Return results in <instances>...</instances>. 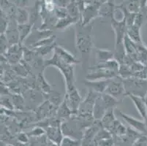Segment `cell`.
<instances>
[{
  "label": "cell",
  "instance_id": "obj_20",
  "mask_svg": "<svg viewBox=\"0 0 147 146\" xmlns=\"http://www.w3.org/2000/svg\"><path fill=\"white\" fill-rule=\"evenodd\" d=\"M107 110L105 108L104 103L101 99V94L99 96L98 98L96 100V102L94 104V109H93V116L95 120H100L102 116L105 115Z\"/></svg>",
  "mask_w": 147,
  "mask_h": 146
},
{
  "label": "cell",
  "instance_id": "obj_13",
  "mask_svg": "<svg viewBox=\"0 0 147 146\" xmlns=\"http://www.w3.org/2000/svg\"><path fill=\"white\" fill-rule=\"evenodd\" d=\"M127 96H129V99L132 100L139 114L143 118L146 119L147 116V104L146 102L145 97L136 96L132 94H127Z\"/></svg>",
  "mask_w": 147,
  "mask_h": 146
},
{
  "label": "cell",
  "instance_id": "obj_37",
  "mask_svg": "<svg viewBox=\"0 0 147 146\" xmlns=\"http://www.w3.org/2000/svg\"><path fill=\"white\" fill-rule=\"evenodd\" d=\"M95 1L96 0H85V3H86V5H90V4L94 3Z\"/></svg>",
  "mask_w": 147,
  "mask_h": 146
},
{
  "label": "cell",
  "instance_id": "obj_15",
  "mask_svg": "<svg viewBox=\"0 0 147 146\" xmlns=\"http://www.w3.org/2000/svg\"><path fill=\"white\" fill-rule=\"evenodd\" d=\"M117 10V5H115L114 0H108L102 4L100 8V17L111 18L114 15L115 10Z\"/></svg>",
  "mask_w": 147,
  "mask_h": 146
},
{
  "label": "cell",
  "instance_id": "obj_11",
  "mask_svg": "<svg viewBox=\"0 0 147 146\" xmlns=\"http://www.w3.org/2000/svg\"><path fill=\"white\" fill-rule=\"evenodd\" d=\"M53 53H56L61 60H63L64 61L71 65H76L81 63V61L76 58L73 53L69 52L60 45H57V46L54 48Z\"/></svg>",
  "mask_w": 147,
  "mask_h": 146
},
{
  "label": "cell",
  "instance_id": "obj_36",
  "mask_svg": "<svg viewBox=\"0 0 147 146\" xmlns=\"http://www.w3.org/2000/svg\"><path fill=\"white\" fill-rule=\"evenodd\" d=\"M15 5L18 7V8H24L29 4V0H13Z\"/></svg>",
  "mask_w": 147,
  "mask_h": 146
},
{
  "label": "cell",
  "instance_id": "obj_9",
  "mask_svg": "<svg viewBox=\"0 0 147 146\" xmlns=\"http://www.w3.org/2000/svg\"><path fill=\"white\" fill-rule=\"evenodd\" d=\"M23 53H24V45L21 44H16V45H10L7 51L3 56H5L8 64L15 65L21 62L23 59Z\"/></svg>",
  "mask_w": 147,
  "mask_h": 146
},
{
  "label": "cell",
  "instance_id": "obj_24",
  "mask_svg": "<svg viewBox=\"0 0 147 146\" xmlns=\"http://www.w3.org/2000/svg\"><path fill=\"white\" fill-rule=\"evenodd\" d=\"M130 13H138L141 10V0H124L121 3Z\"/></svg>",
  "mask_w": 147,
  "mask_h": 146
},
{
  "label": "cell",
  "instance_id": "obj_14",
  "mask_svg": "<svg viewBox=\"0 0 147 146\" xmlns=\"http://www.w3.org/2000/svg\"><path fill=\"white\" fill-rule=\"evenodd\" d=\"M117 112H118L119 116L121 117V118L125 120V122L127 123L129 126H131L133 127L134 129H137L138 131L145 132L146 126V124L144 121L135 118L133 116H129V115L126 114L125 112H121V110H117Z\"/></svg>",
  "mask_w": 147,
  "mask_h": 146
},
{
  "label": "cell",
  "instance_id": "obj_25",
  "mask_svg": "<svg viewBox=\"0 0 147 146\" xmlns=\"http://www.w3.org/2000/svg\"><path fill=\"white\" fill-rule=\"evenodd\" d=\"M78 22H79V21H78L77 20L74 19L72 17L68 15L67 17L65 18L58 19L55 25V28L59 29V30H64V29H67L68 27H69L72 25H75Z\"/></svg>",
  "mask_w": 147,
  "mask_h": 146
},
{
  "label": "cell",
  "instance_id": "obj_23",
  "mask_svg": "<svg viewBox=\"0 0 147 146\" xmlns=\"http://www.w3.org/2000/svg\"><path fill=\"white\" fill-rule=\"evenodd\" d=\"M136 58L137 61L147 64V47L143 42L136 43Z\"/></svg>",
  "mask_w": 147,
  "mask_h": 146
},
{
  "label": "cell",
  "instance_id": "obj_8",
  "mask_svg": "<svg viewBox=\"0 0 147 146\" xmlns=\"http://www.w3.org/2000/svg\"><path fill=\"white\" fill-rule=\"evenodd\" d=\"M52 35H53V32L50 29H40L33 28L31 34H29L27 39L25 40L24 46L29 48L36 42H39V41L43 40V39L51 37Z\"/></svg>",
  "mask_w": 147,
  "mask_h": 146
},
{
  "label": "cell",
  "instance_id": "obj_34",
  "mask_svg": "<svg viewBox=\"0 0 147 146\" xmlns=\"http://www.w3.org/2000/svg\"><path fill=\"white\" fill-rule=\"evenodd\" d=\"M8 40L5 34H1V55H5L10 47Z\"/></svg>",
  "mask_w": 147,
  "mask_h": 146
},
{
  "label": "cell",
  "instance_id": "obj_33",
  "mask_svg": "<svg viewBox=\"0 0 147 146\" xmlns=\"http://www.w3.org/2000/svg\"><path fill=\"white\" fill-rule=\"evenodd\" d=\"M53 14L57 17V19H61L65 18L68 16L67 10V8L60 7H56L55 10L53 11Z\"/></svg>",
  "mask_w": 147,
  "mask_h": 146
},
{
  "label": "cell",
  "instance_id": "obj_16",
  "mask_svg": "<svg viewBox=\"0 0 147 146\" xmlns=\"http://www.w3.org/2000/svg\"><path fill=\"white\" fill-rule=\"evenodd\" d=\"M95 54L97 64H102L114 59V53L109 49L97 48Z\"/></svg>",
  "mask_w": 147,
  "mask_h": 146
},
{
  "label": "cell",
  "instance_id": "obj_5",
  "mask_svg": "<svg viewBox=\"0 0 147 146\" xmlns=\"http://www.w3.org/2000/svg\"><path fill=\"white\" fill-rule=\"evenodd\" d=\"M66 93L65 95V100L67 103L68 106L70 108L74 115L77 114L78 109L82 102V98L80 94L78 89L76 88V85L69 88H65Z\"/></svg>",
  "mask_w": 147,
  "mask_h": 146
},
{
  "label": "cell",
  "instance_id": "obj_22",
  "mask_svg": "<svg viewBox=\"0 0 147 146\" xmlns=\"http://www.w3.org/2000/svg\"><path fill=\"white\" fill-rule=\"evenodd\" d=\"M101 99L103 102L104 105H105L107 110H114L115 108H117V106L119 105V100H117L113 96H111L110 94H108L107 93L102 94H101Z\"/></svg>",
  "mask_w": 147,
  "mask_h": 146
},
{
  "label": "cell",
  "instance_id": "obj_27",
  "mask_svg": "<svg viewBox=\"0 0 147 146\" xmlns=\"http://www.w3.org/2000/svg\"><path fill=\"white\" fill-rule=\"evenodd\" d=\"M11 98L15 109L18 110V111H21L24 109L26 107V102H25V98L22 95L13 94H11Z\"/></svg>",
  "mask_w": 147,
  "mask_h": 146
},
{
  "label": "cell",
  "instance_id": "obj_28",
  "mask_svg": "<svg viewBox=\"0 0 147 146\" xmlns=\"http://www.w3.org/2000/svg\"><path fill=\"white\" fill-rule=\"evenodd\" d=\"M116 120L117 119L115 118L114 110H109L106 111L100 121H101V124L105 126H111L113 125Z\"/></svg>",
  "mask_w": 147,
  "mask_h": 146
},
{
  "label": "cell",
  "instance_id": "obj_18",
  "mask_svg": "<svg viewBox=\"0 0 147 146\" xmlns=\"http://www.w3.org/2000/svg\"><path fill=\"white\" fill-rule=\"evenodd\" d=\"M141 26L133 24L132 26L127 27V36L135 43H141L143 42L141 34Z\"/></svg>",
  "mask_w": 147,
  "mask_h": 146
},
{
  "label": "cell",
  "instance_id": "obj_19",
  "mask_svg": "<svg viewBox=\"0 0 147 146\" xmlns=\"http://www.w3.org/2000/svg\"><path fill=\"white\" fill-rule=\"evenodd\" d=\"M34 26L32 25L30 23L24 24H18V31L19 33L20 44L24 45L25 40L27 39L31 32L32 31Z\"/></svg>",
  "mask_w": 147,
  "mask_h": 146
},
{
  "label": "cell",
  "instance_id": "obj_30",
  "mask_svg": "<svg viewBox=\"0 0 147 146\" xmlns=\"http://www.w3.org/2000/svg\"><path fill=\"white\" fill-rule=\"evenodd\" d=\"M56 46H57V43L54 42V43L50 44V45H44V46L39 47V48H34L33 50H34L37 54L39 55V56L43 57V56H46V55H48L49 53H50L51 51L54 50V48H55Z\"/></svg>",
  "mask_w": 147,
  "mask_h": 146
},
{
  "label": "cell",
  "instance_id": "obj_29",
  "mask_svg": "<svg viewBox=\"0 0 147 146\" xmlns=\"http://www.w3.org/2000/svg\"><path fill=\"white\" fill-rule=\"evenodd\" d=\"M119 76L123 80H125V79L133 77L134 73L129 65L125 64V63H121L120 64L119 69Z\"/></svg>",
  "mask_w": 147,
  "mask_h": 146
},
{
  "label": "cell",
  "instance_id": "obj_32",
  "mask_svg": "<svg viewBox=\"0 0 147 146\" xmlns=\"http://www.w3.org/2000/svg\"><path fill=\"white\" fill-rule=\"evenodd\" d=\"M56 40V36L55 35H52L51 37H49L48 38L43 39V40H40L39 42H36L34 45H32V46L29 47V48H32V49H34V48H39V47L44 46V45H50V44H53L55 42Z\"/></svg>",
  "mask_w": 147,
  "mask_h": 146
},
{
  "label": "cell",
  "instance_id": "obj_21",
  "mask_svg": "<svg viewBox=\"0 0 147 146\" xmlns=\"http://www.w3.org/2000/svg\"><path fill=\"white\" fill-rule=\"evenodd\" d=\"M57 115L59 118L63 119L71 118L74 116V113L72 111V110L70 109V108L68 106L67 103L66 102L65 99L62 101V102L61 103V104L59 106Z\"/></svg>",
  "mask_w": 147,
  "mask_h": 146
},
{
  "label": "cell",
  "instance_id": "obj_26",
  "mask_svg": "<svg viewBox=\"0 0 147 146\" xmlns=\"http://www.w3.org/2000/svg\"><path fill=\"white\" fill-rule=\"evenodd\" d=\"M16 21L18 24H24L29 23V13L24 8H17L16 14Z\"/></svg>",
  "mask_w": 147,
  "mask_h": 146
},
{
  "label": "cell",
  "instance_id": "obj_10",
  "mask_svg": "<svg viewBox=\"0 0 147 146\" xmlns=\"http://www.w3.org/2000/svg\"><path fill=\"white\" fill-rule=\"evenodd\" d=\"M100 95V94L96 93L94 91L89 89L86 97L83 100L80 105L78 113H92L93 114L94 104Z\"/></svg>",
  "mask_w": 147,
  "mask_h": 146
},
{
  "label": "cell",
  "instance_id": "obj_2",
  "mask_svg": "<svg viewBox=\"0 0 147 146\" xmlns=\"http://www.w3.org/2000/svg\"><path fill=\"white\" fill-rule=\"evenodd\" d=\"M45 67H53L59 70L65 79V88H71L76 85L74 65L67 64L61 60L56 53H53V56L49 59L45 60Z\"/></svg>",
  "mask_w": 147,
  "mask_h": 146
},
{
  "label": "cell",
  "instance_id": "obj_6",
  "mask_svg": "<svg viewBox=\"0 0 147 146\" xmlns=\"http://www.w3.org/2000/svg\"><path fill=\"white\" fill-rule=\"evenodd\" d=\"M91 72L88 73L86 79L89 80H110L113 77H118L119 74L113 71L104 68H88Z\"/></svg>",
  "mask_w": 147,
  "mask_h": 146
},
{
  "label": "cell",
  "instance_id": "obj_35",
  "mask_svg": "<svg viewBox=\"0 0 147 146\" xmlns=\"http://www.w3.org/2000/svg\"><path fill=\"white\" fill-rule=\"evenodd\" d=\"M71 1L72 0H55L56 6L67 8L68 5L70 4Z\"/></svg>",
  "mask_w": 147,
  "mask_h": 146
},
{
  "label": "cell",
  "instance_id": "obj_4",
  "mask_svg": "<svg viewBox=\"0 0 147 146\" xmlns=\"http://www.w3.org/2000/svg\"><path fill=\"white\" fill-rule=\"evenodd\" d=\"M105 93L113 96L119 102H122L126 97L127 92L124 83V80L118 76L109 80V83Z\"/></svg>",
  "mask_w": 147,
  "mask_h": 146
},
{
  "label": "cell",
  "instance_id": "obj_1",
  "mask_svg": "<svg viewBox=\"0 0 147 146\" xmlns=\"http://www.w3.org/2000/svg\"><path fill=\"white\" fill-rule=\"evenodd\" d=\"M92 29V23L87 26L82 25L81 21L75 24V44L84 64L89 61V55L93 48Z\"/></svg>",
  "mask_w": 147,
  "mask_h": 146
},
{
  "label": "cell",
  "instance_id": "obj_31",
  "mask_svg": "<svg viewBox=\"0 0 147 146\" xmlns=\"http://www.w3.org/2000/svg\"><path fill=\"white\" fill-rule=\"evenodd\" d=\"M1 108L13 110L15 109L11 96H1Z\"/></svg>",
  "mask_w": 147,
  "mask_h": 146
},
{
  "label": "cell",
  "instance_id": "obj_17",
  "mask_svg": "<svg viewBox=\"0 0 147 146\" xmlns=\"http://www.w3.org/2000/svg\"><path fill=\"white\" fill-rule=\"evenodd\" d=\"M36 85H37V88H38V90L40 91L43 94L44 96L49 94L51 92V87L44 77L43 72H41L40 74L37 75Z\"/></svg>",
  "mask_w": 147,
  "mask_h": 146
},
{
  "label": "cell",
  "instance_id": "obj_7",
  "mask_svg": "<svg viewBox=\"0 0 147 146\" xmlns=\"http://www.w3.org/2000/svg\"><path fill=\"white\" fill-rule=\"evenodd\" d=\"M100 5L98 4L93 3L90 5H86L84 10L81 15V23L84 26H87L92 24L93 20L100 17Z\"/></svg>",
  "mask_w": 147,
  "mask_h": 146
},
{
  "label": "cell",
  "instance_id": "obj_12",
  "mask_svg": "<svg viewBox=\"0 0 147 146\" xmlns=\"http://www.w3.org/2000/svg\"><path fill=\"white\" fill-rule=\"evenodd\" d=\"M84 83L89 90L94 91L96 93L102 94L106 91V88L109 83V80H89L86 79L84 81Z\"/></svg>",
  "mask_w": 147,
  "mask_h": 146
},
{
  "label": "cell",
  "instance_id": "obj_3",
  "mask_svg": "<svg viewBox=\"0 0 147 146\" xmlns=\"http://www.w3.org/2000/svg\"><path fill=\"white\" fill-rule=\"evenodd\" d=\"M127 96L129 94L146 97L147 95V80L137 77H131L124 80Z\"/></svg>",
  "mask_w": 147,
  "mask_h": 146
}]
</instances>
